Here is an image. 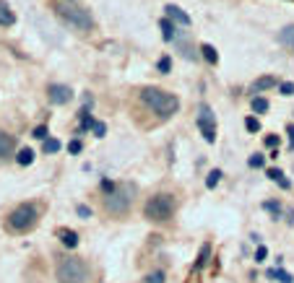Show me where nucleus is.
Instances as JSON below:
<instances>
[{
    "label": "nucleus",
    "mask_w": 294,
    "mask_h": 283,
    "mask_svg": "<svg viewBox=\"0 0 294 283\" xmlns=\"http://www.w3.org/2000/svg\"><path fill=\"white\" fill-rule=\"evenodd\" d=\"M36 140H47L50 138V130H47V125H39V128H34V133H31Z\"/></svg>",
    "instance_id": "obj_25"
},
{
    "label": "nucleus",
    "mask_w": 294,
    "mask_h": 283,
    "mask_svg": "<svg viewBox=\"0 0 294 283\" xmlns=\"http://www.w3.org/2000/svg\"><path fill=\"white\" fill-rule=\"evenodd\" d=\"M58 16L63 21H68L73 29L78 31H91L94 29V18L89 11H83V8H76V6H58Z\"/></svg>",
    "instance_id": "obj_6"
},
{
    "label": "nucleus",
    "mask_w": 294,
    "mask_h": 283,
    "mask_svg": "<svg viewBox=\"0 0 294 283\" xmlns=\"http://www.w3.org/2000/svg\"><path fill=\"white\" fill-rule=\"evenodd\" d=\"M47 94H50V102H52V104H68V102L73 99V91H70L68 86H60V84H52V86L47 89Z\"/></svg>",
    "instance_id": "obj_9"
},
{
    "label": "nucleus",
    "mask_w": 294,
    "mask_h": 283,
    "mask_svg": "<svg viewBox=\"0 0 294 283\" xmlns=\"http://www.w3.org/2000/svg\"><path fill=\"white\" fill-rule=\"evenodd\" d=\"M159 29H161V39H164V42H172V39H175V24L167 16L159 21Z\"/></svg>",
    "instance_id": "obj_15"
},
{
    "label": "nucleus",
    "mask_w": 294,
    "mask_h": 283,
    "mask_svg": "<svg viewBox=\"0 0 294 283\" xmlns=\"http://www.w3.org/2000/svg\"><path fill=\"white\" fill-rule=\"evenodd\" d=\"M58 151H60V140L47 138V140H45V153H58Z\"/></svg>",
    "instance_id": "obj_27"
},
{
    "label": "nucleus",
    "mask_w": 294,
    "mask_h": 283,
    "mask_svg": "<svg viewBox=\"0 0 294 283\" xmlns=\"http://www.w3.org/2000/svg\"><path fill=\"white\" fill-rule=\"evenodd\" d=\"M13 24H16V13L11 11L6 0H0V26H13Z\"/></svg>",
    "instance_id": "obj_12"
},
{
    "label": "nucleus",
    "mask_w": 294,
    "mask_h": 283,
    "mask_svg": "<svg viewBox=\"0 0 294 283\" xmlns=\"http://www.w3.org/2000/svg\"><path fill=\"white\" fill-rule=\"evenodd\" d=\"M245 128H247L250 133H258V130H261V119H258V117H253V114L245 117Z\"/></svg>",
    "instance_id": "obj_23"
},
{
    "label": "nucleus",
    "mask_w": 294,
    "mask_h": 283,
    "mask_svg": "<svg viewBox=\"0 0 294 283\" xmlns=\"http://www.w3.org/2000/svg\"><path fill=\"white\" fill-rule=\"evenodd\" d=\"M156 68H159V73H170V70H172V57L164 55V57L156 63Z\"/></svg>",
    "instance_id": "obj_24"
},
{
    "label": "nucleus",
    "mask_w": 294,
    "mask_h": 283,
    "mask_svg": "<svg viewBox=\"0 0 294 283\" xmlns=\"http://www.w3.org/2000/svg\"><path fill=\"white\" fill-rule=\"evenodd\" d=\"M286 135H289V148L294 151V125H289V128H286Z\"/></svg>",
    "instance_id": "obj_38"
},
{
    "label": "nucleus",
    "mask_w": 294,
    "mask_h": 283,
    "mask_svg": "<svg viewBox=\"0 0 294 283\" xmlns=\"http://www.w3.org/2000/svg\"><path fill=\"white\" fill-rule=\"evenodd\" d=\"M208 257H211V247L203 245V247H200V252H198V260H195V270H203V268H206V262H208Z\"/></svg>",
    "instance_id": "obj_17"
},
{
    "label": "nucleus",
    "mask_w": 294,
    "mask_h": 283,
    "mask_svg": "<svg viewBox=\"0 0 294 283\" xmlns=\"http://www.w3.org/2000/svg\"><path fill=\"white\" fill-rule=\"evenodd\" d=\"M164 16L170 18V21H175V24H180V26H190V16L180 6H175V3H167L164 6Z\"/></svg>",
    "instance_id": "obj_8"
},
{
    "label": "nucleus",
    "mask_w": 294,
    "mask_h": 283,
    "mask_svg": "<svg viewBox=\"0 0 294 283\" xmlns=\"http://www.w3.org/2000/svg\"><path fill=\"white\" fill-rule=\"evenodd\" d=\"M198 128H200V133H203V138H206L208 143H214V140H216V119H214V112L208 109V107H200Z\"/></svg>",
    "instance_id": "obj_7"
},
{
    "label": "nucleus",
    "mask_w": 294,
    "mask_h": 283,
    "mask_svg": "<svg viewBox=\"0 0 294 283\" xmlns=\"http://www.w3.org/2000/svg\"><path fill=\"white\" fill-rule=\"evenodd\" d=\"M133 197H136V187L133 185H115V190L109 195H104V206L112 216H125L133 206Z\"/></svg>",
    "instance_id": "obj_4"
},
{
    "label": "nucleus",
    "mask_w": 294,
    "mask_h": 283,
    "mask_svg": "<svg viewBox=\"0 0 294 283\" xmlns=\"http://www.w3.org/2000/svg\"><path fill=\"white\" fill-rule=\"evenodd\" d=\"M91 130H94V135H97V138H104L107 125H104V123H94V128H91Z\"/></svg>",
    "instance_id": "obj_31"
},
{
    "label": "nucleus",
    "mask_w": 294,
    "mask_h": 283,
    "mask_svg": "<svg viewBox=\"0 0 294 283\" xmlns=\"http://www.w3.org/2000/svg\"><path fill=\"white\" fill-rule=\"evenodd\" d=\"M141 99H143L146 107L154 109V114H159V117H164V119L172 117V114H177V109H180V99H177L175 94L161 91V89H154V86L143 89V91H141Z\"/></svg>",
    "instance_id": "obj_1"
},
{
    "label": "nucleus",
    "mask_w": 294,
    "mask_h": 283,
    "mask_svg": "<svg viewBox=\"0 0 294 283\" xmlns=\"http://www.w3.org/2000/svg\"><path fill=\"white\" fill-rule=\"evenodd\" d=\"M279 89H281V94H284V96H291V94H294V84H281Z\"/></svg>",
    "instance_id": "obj_36"
},
{
    "label": "nucleus",
    "mask_w": 294,
    "mask_h": 283,
    "mask_svg": "<svg viewBox=\"0 0 294 283\" xmlns=\"http://www.w3.org/2000/svg\"><path fill=\"white\" fill-rule=\"evenodd\" d=\"M263 208L271 211L273 216H279V203H276V200H268V203H263Z\"/></svg>",
    "instance_id": "obj_33"
},
{
    "label": "nucleus",
    "mask_w": 294,
    "mask_h": 283,
    "mask_svg": "<svg viewBox=\"0 0 294 283\" xmlns=\"http://www.w3.org/2000/svg\"><path fill=\"white\" fill-rule=\"evenodd\" d=\"M266 164V156L263 153H253V156H250V167H253V169H261Z\"/></svg>",
    "instance_id": "obj_26"
},
{
    "label": "nucleus",
    "mask_w": 294,
    "mask_h": 283,
    "mask_svg": "<svg viewBox=\"0 0 294 283\" xmlns=\"http://www.w3.org/2000/svg\"><path fill=\"white\" fill-rule=\"evenodd\" d=\"M268 179H271V182H276L281 190H289V187H291V182L284 177V172H281V169H268Z\"/></svg>",
    "instance_id": "obj_16"
},
{
    "label": "nucleus",
    "mask_w": 294,
    "mask_h": 283,
    "mask_svg": "<svg viewBox=\"0 0 294 283\" xmlns=\"http://www.w3.org/2000/svg\"><path fill=\"white\" fill-rule=\"evenodd\" d=\"M58 239L63 241V245H65L68 250L78 247V234H76L73 229H58Z\"/></svg>",
    "instance_id": "obj_11"
},
{
    "label": "nucleus",
    "mask_w": 294,
    "mask_h": 283,
    "mask_svg": "<svg viewBox=\"0 0 294 283\" xmlns=\"http://www.w3.org/2000/svg\"><path fill=\"white\" fill-rule=\"evenodd\" d=\"M266 255H268V250L261 245V247L255 250V260H258V262H266Z\"/></svg>",
    "instance_id": "obj_35"
},
{
    "label": "nucleus",
    "mask_w": 294,
    "mask_h": 283,
    "mask_svg": "<svg viewBox=\"0 0 294 283\" xmlns=\"http://www.w3.org/2000/svg\"><path fill=\"white\" fill-rule=\"evenodd\" d=\"M279 42H281L284 47L294 50V24H289V26H284V29L279 31Z\"/></svg>",
    "instance_id": "obj_13"
},
{
    "label": "nucleus",
    "mask_w": 294,
    "mask_h": 283,
    "mask_svg": "<svg viewBox=\"0 0 294 283\" xmlns=\"http://www.w3.org/2000/svg\"><path fill=\"white\" fill-rule=\"evenodd\" d=\"M146 283H164V273H161V270H156V273H151V275L146 278Z\"/></svg>",
    "instance_id": "obj_32"
},
{
    "label": "nucleus",
    "mask_w": 294,
    "mask_h": 283,
    "mask_svg": "<svg viewBox=\"0 0 294 283\" xmlns=\"http://www.w3.org/2000/svg\"><path fill=\"white\" fill-rule=\"evenodd\" d=\"M36 221H39V208L34 203H21L8 213V229L16 231V234L31 231L36 226Z\"/></svg>",
    "instance_id": "obj_5"
},
{
    "label": "nucleus",
    "mask_w": 294,
    "mask_h": 283,
    "mask_svg": "<svg viewBox=\"0 0 294 283\" xmlns=\"http://www.w3.org/2000/svg\"><path fill=\"white\" fill-rule=\"evenodd\" d=\"M55 275L60 283H86L89 280V265L81 257H60Z\"/></svg>",
    "instance_id": "obj_3"
},
{
    "label": "nucleus",
    "mask_w": 294,
    "mask_h": 283,
    "mask_svg": "<svg viewBox=\"0 0 294 283\" xmlns=\"http://www.w3.org/2000/svg\"><path fill=\"white\" fill-rule=\"evenodd\" d=\"M13 148H16L13 135H8V133L0 130V158H8V156L13 153Z\"/></svg>",
    "instance_id": "obj_10"
},
{
    "label": "nucleus",
    "mask_w": 294,
    "mask_h": 283,
    "mask_svg": "<svg viewBox=\"0 0 294 283\" xmlns=\"http://www.w3.org/2000/svg\"><path fill=\"white\" fill-rule=\"evenodd\" d=\"M16 161H19L21 167H29L31 161H34V151H31V148H21L19 156H16Z\"/></svg>",
    "instance_id": "obj_20"
},
{
    "label": "nucleus",
    "mask_w": 294,
    "mask_h": 283,
    "mask_svg": "<svg viewBox=\"0 0 294 283\" xmlns=\"http://www.w3.org/2000/svg\"><path fill=\"white\" fill-rule=\"evenodd\" d=\"M222 177H224V174H222V169H211V172L206 174V187H208V190H214V187L219 185V179H222Z\"/></svg>",
    "instance_id": "obj_19"
},
{
    "label": "nucleus",
    "mask_w": 294,
    "mask_h": 283,
    "mask_svg": "<svg viewBox=\"0 0 294 283\" xmlns=\"http://www.w3.org/2000/svg\"><path fill=\"white\" fill-rule=\"evenodd\" d=\"M279 84V80L273 78V75H263V78H258L255 84H253V94H258V91H268V89H273Z\"/></svg>",
    "instance_id": "obj_14"
},
{
    "label": "nucleus",
    "mask_w": 294,
    "mask_h": 283,
    "mask_svg": "<svg viewBox=\"0 0 294 283\" xmlns=\"http://www.w3.org/2000/svg\"><path fill=\"white\" fill-rule=\"evenodd\" d=\"M99 187H102V192H104V195H109V192L115 190V182H109V179H102V185H99Z\"/></svg>",
    "instance_id": "obj_34"
},
{
    "label": "nucleus",
    "mask_w": 294,
    "mask_h": 283,
    "mask_svg": "<svg viewBox=\"0 0 294 283\" xmlns=\"http://www.w3.org/2000/svg\"><path fill=\"white\" fill-rule=\"evenodd\" d=\"M268 275H271V278H279V283H294V278H291L289 273H284L281 268H273V270H268Z\"/></svg>",
    "instance_id": "obj_22"
},
{
    "label": "nucleus",
    "mask_w": 294,
    "mask_h": 283,
    "mask_svg": "<svg viewBox=\"0 0 294 283\" xmlns=\"http://www.w3.org/2000/svg\"><path fill=\"white\" fill-rule=\"evenodd\" d=\"M177 211V203H175V197L170 192H156L146 200V206H143V213L149 221L154 224H161V221H170Z\"/></svg>",
    "instance_id": "obj_2"
},
{
    "label": "nucleus",
    "mask_w": 294,
    "mask_h": 283,
    "mask_svg": "<svg viewBox=\"0 0 294 283\" xmlns=\"http://www.w3.org/2000/svg\"><path fill=\"white\" fill-rule=\"evenodd\" d=\"M78 216L89 218V216H91V208H89V206H78Z\"/></svg>",
    "instance_id": "obj_37"
},
{
    "label": "nucleus",
    "mask_w": 294,
    "mask_h": 283,
    "mask_svg": "<svg viewBox=\"0 0 294 283\" xmlns=\"http://www.w3.org/2000/svg\"><path fill=\"white\" fill-rule=\"evenodd\" d=\"M200 55H203V60H208L211 65H216V63H219V55H216L214 45H203V47H200Z\"/></svg>",
    "instance_id": "obj_18"
},
{
    "label": "nucleus",
    "mask_w": 294,
    "mask_h": 283,
    "mask_svg": "<svg viewBox=\"0 0 294 283\" xmlns=\"http://www.w3.org/2000/svg\"><path fill=\"white\" fill-rule=\"evenodd\" d=\"M89 128H94L91 114H89V112H81V130H89Z\"/></svg>",
    "instance_id": "obj_28"
},
{
    "label": "nucleus",
    "mask_w": 294,
    "mask_h": 283,
    "mask_svg": "<svg viewBox=\"0 0 294 283\" xmlns=\"http://www.w3.org/2000/svg\"><path fill=\"white\" fill-rule=\"evenodd\" d=\"M253 112H255V114H266V112H268V99L255 96V99H253Z\"/></svg>",
    "instance_id": "obj_21"
},
{
    "label": "nucleus",
    "mask_w": 294,
    "mask_h": 283,
    "mask_svg": "<svg viewBox=\"0 0 294 283\" xmlns=\"http://www.w3.org/2000/svg\"><path fill=\"white\" fill-rule=\"evenodd\" d=\"M266 148H271V151H276L279 148V135H266Z\"/></svg>",
    "instance_id": "obj_30"
},
{
    "label": "nucleus",
    "mask_w": 294,
    "mask_h": 283,
    "mask_svg": "<svg viewBox=\"0 0 294 283\" xmlns=\"http://www.w3.org/2000/svg\"><path fill=\"white\" fill-rule=\"evenodd\" d=\"M68 151H70V153H73V156H78V153H81V151H83V143H81V140H78V138H73V140H70V143H68Z\"/></svg>",
    "instance_id": "obj_29"
}]
</instances>
